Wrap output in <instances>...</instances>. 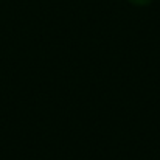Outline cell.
I'll return each mask as SVG.
<instances>
[{
	"mask_svg": "<svg viewBox=\"0 0 160 160\" xmlns=\"http://www.w3.org/2000/svg\"><path fill=\"white\" fill-rule=\"evenodd\" d=\"M129 3H132V5H135V6H146V5H149L152 0H128Z\"/></svg>",
	"mask_w": 160,
	"mask_h": 160,
	"instance_id": "6da1fadb",
	"label": "cell"
}]
</instances>
